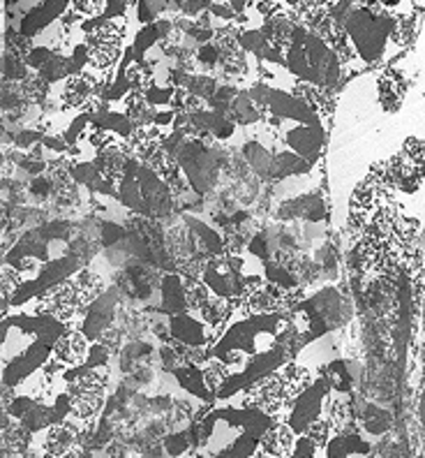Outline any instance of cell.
<instances>
[{
  "mask_svg": "<svg viewBox=\"0 0 425 458\" xmlns=\"http://www.w3.org/2000/svg\"><path fill=\"white\" fill-rule=\"evenodd\" d=\"M38 290H42V283H23V285L19 287L17 296H14V301L12 303H23L26 299H30V296H33Z\"/></svg>",
  "mask_w": 425,
  "mask_h": 458,
  "instance_id": "53",
  "label": "cell"
},
{
  "mask_svg": "<svg viewBox=\"0 0 425 458\" xmlns=\"http://www.w3.org/2000/svg\"><path fill=\"white\" fill-rule=\"evenodd\" d=\"M238 42H241L243 51H250V54H257L259 58L263 56V51L269 47V39L263 38L262 30H243L238 35Z\"/></svg>",
  "mask_w": 425,
  "mask_h": 458,
  "instance_id": "40",
  "label": "cell"
},
{
  "mask_svg": "<svg viewBox=\"0 0 425 458\" xmlns=\"http://www.w3.org/2000/svg\"><path fill=\"white\" fill-rule=\"evenodd\" d=\"M176 380H179V385L183 386L185 392L192 394V396L196 398H208L211 396V392H208L206 386V380H204V373L199 366H195V363H185V366H180V369L174 370Z\"/></svg>",
  "mask_w": 425,
  "mask_h": 458,
  "instance_id": "27",
  "label": "cell"
},
{
  "mask_svg": "<svg viewBox=\"0 0 425 458\" xmlns=\"http://www.w3.org/2000/svg\"><path fill=\"white\" fill-rule=\"evenodd\" d=\"M185 89H188V93H192V96L202 98V100H211L215 93H218V86H215V79L211 77H192L188 79V84H185Z\"/></svg>",
  "mask_w": 425,
  "mask_h": 458,
  "instance_id": "39",
  "label": "cell"
},
{
  "mask_svg": "<svg viewBox=\"0 0 425 458\" xmlns=\"http://www.w3.org/2000/svg\"><path fill=\"white\" fill-rule=\"evenodd\" d=\"M271 112L273 116L280 118H294V121H301L305 125H319L317 123V114H312L308 106L303 105L298 98H294L291 93H278L273 90V98H271Z\"/></svg>",
  "mask_w": 425,
  "mask_h": 458,
  "instance_id": "19",
  "label": "cell"
},
{
  "mask_svg": "<svg viewBox=\"0 0 425 458\" xmlns=\"http://www.w3.org/2000/svg\"><path fill=\"white\" fill-rule=\"evenodd\" d=\"M42 144L46 146V148H51V151H68V140H65V137H45V140H42Z\"/></svg>",
  "mask_w": 425,
  "mask_h": 458,
  "instance_id": "55",
  "label": "cell"
},
{
  "mask_svg": "<svg viewBox=\"0 0 425 458\" xmlns=\"http://www.w3.org/2000/svg\"><path fill=\"white\" fill-rule=\"evenodd\" d=\"M254 335H257V329H254V325H252L250 319H246V322H238V325H234L229 331H227V335H224V343L220 345L218 354L222 357L227 350H243V352L252 354L254 352Z\"/></svg>",
  "mask_w": 425,
  "mask_h": 458,
  "instance_id": "24",
  "label": "cell"
},
{
  "mask_svg": "<svg viewBox=\"0 0 425 458\" xmlns=\"http://www.w3.org/2000/svg\"><path fill=\"white\" fill-rule=\"evenodd\" d=\"M129 157H132V153H129V148L125 141L123 144H121V141H116V144L109 146V148H104V151H97L96 165H97V169H100L102 179L112 185L123 183L125 174H128V169H129V163H132Z\"/></svg>",
  "mask_w": 425,
  "mask_h": 458,
  "instance_id": "11",
  "label": "cell"
},
{
  "mask_svg": "<svg viewBox=\"0 0 425 458\" xmlns=\"http://www.w3.org/2000/svg\"><path fill=\"white\" fill-rule=\"evenodd\" d=\"M164 132L157 125H144V128H135V132L129 134L125 144H128L132 157H137L144 167L153 163V157L160 151H164Z\"/></svg>",
  "mask_w": 425,
  "mask_h": 458,
  "instance_id": "10",
  "label": "cell"
},
{
  "mask_svg": "<svg viewBox=\"0 0 425 458\" xmlns=\"http://www.w3.org/2000/svg\"><path fill=\"white\" fill-rule=\"evenodd\" d=\"M220 359H222V361L229 366L231 373L247 369V363H250V359H247V352H243V350H227V352H224Z\"/></svg>",
  "mask_w": 425,
  "mask_h": 458,
  "instance_id": "48",
  "label": "cell"
},
{
  "mask_svg": "<svg viewBox=\"0 0 425 458\" xmlns=\"http://www.w3.org/2000/svg\"><path fill=\"white\" fill-rule=\"evenodd\" d=\"M287 67L301 81L330 89L338 81L340 58L324 39L310 33L305 26H298L294 39H291V47L287 49Z\"/></svg>",
  "mask_w": 425,
  "mask_h": 458,
  "instance_id": "1",
  "label": "cell"
},
{
  "mask_svg": "<svg viewBox=\"0 0 425 458\" xmlns=\"http://www.w3.org/2000/svg\"><path fill=\"white\" fill-rule=\"evenodd\" d=\"M204 7H208L206 0H185L183 3V12L185 14H199V12H204Z\"/></svg>",
  "mask_w": 425,
  "mask_h": 458,
  "instance_id": "56",
  "label": "cell"
},
{
  "mask_svg": "<svg viewBox=\"0 0 425 458\" xmlns=\"http://www.w3.org/2000/svg\"><path fill=\"white\" fill-rule=\"evenodd\" d=\"M68 398L72 405V417L79 421L96 420L104 408L106 389H109V370L106 369H74L65 375Z\"/></svg>",
  "mask_w": 425,
  "mask_h": 458,
  "instance_id": "2",
  "label": "cell"
},
{
  "mask_svg": "<svg viewBox=\"0 0 425 458\" xmlns=\"http://www.w3.org/2000/svg\"><path fill=\"white\" fill-rule=\"evenodd\" d=\"M65 5H68V0H45L42 5L35 7L29 17L23 19L19 33H23L26 38H30V35L39 33V30H45L46 26L54 21V19H58L61 14H65Z\"/></svg>",
  "mask_w": 425,
  "mask_h": 458,
  "instance_id": "16",
  "label": "cell"
},
{
  "mask_svg": "<svg viewBox=\"0 0 425 458\" xmlns=\"http://www.w3.org/2000/svg\"><path fill=\"white\" fill-rule=\"evenodd\" d=\"M77 267H79V258H62L58 259V262H51L49 267L42 271V276H39V283H42L45 290H49V287L62 283V280L72 278Z\"/></svg>",
  "mask_w": 425,
  "mask_h": 458,
  "instance_id": "28",
  "label": "cell"
},
{
  "mask_svg": "<svg viewBox=\"0 0 425 458\" xmlns=\"http://www.w3.org/2000/svg\"><path fill=\"white\" fill-rule=\"evenodd\" d=\"M125 10H128V3H125V0H106L104 19H118V17H123Z\"/></svg>",
  "mask_w": 425,
  "mask_h": 458,
  "instance_id": "52",
  "label": "cell"
},
{
  "mask_svg": "<svg viewBox=\"0 0 425 458\" xmlns=\"http://www.w3.org/2000/svg\"><path fill=\"white\" fill-rule=\"evenodd\" d=\"M97 93H100V81H97L96 74L90 72H77L70 79H65V86H62L61 100L65 109H81L84 112L90 102L96 100Z\"/></svg>",
  "mask_w": 425,
  "mask_h": 458,
  "instance_id": "9",
  "label": "cell"
},
{
  "mask_svg": "<svg viewBox=\"0 0 425 458\" xmlns=\"http://www.w3.org/2000/svg\"><path fill=\"white\" fill-rule=\"evenodd\" d=\"M234 313L236 310H234V306H231V299H227V296L211 294V299L206 301V306L199 310V319H202L208 329L215 331V334H212V338H218Z\"/></svg>",
  "mask_w": 425,
  "mask_h": 458,
  "instance_id": "18",
  "label": "cell"
},
{
  "mask_svg": "<svg viewBox=\"0 0 425 458\" xmlns=\"http://www.w3.org/2000/svg\"><path fill=\"white\" fill-rule=\"evenodd\" d=\"M333 433H336V430H333V426L329 424V420H326V417L324 420L319 417L317 421H312V424L308 426V430H305L303 436L308 437V440H312L317 447H326V445L330 442V436H333Z\"/></svg>",
  "mask_w": 425,
  "mask_h": 458,
  "instance_id": "38",
  "label": "cell"
},
{
  "mask_svg": "<svg viewBox=\"0 0 425 458\" xmlns=\"http://www.w3.org/2000/svg\"><path fill=\"white\" fill-rule=\"evenodd\" d=\"M202 373H204V380H206L208 392H211L212 396H218V394L222 392V386L227 385V382L231 380V375H234L222 359H211L208 363H204Z\"/></svg>",
  "mask_w": 425,
  "mask_h": 458,
  "instance_id": "29",
  "label": "cell"
},
{
  "mask_svg": "<svg viewBox=\"0 0 425 458\" xmlns=\"http://www.w3.org/2000/svg\"><path fill=\"white\" fill-rule=\"evenodd\" d=\"M49 347L46 343L38 341L21 354V357L12 359L5 369V386H14L19 380L29 377L35 369L45 366L46 357H49Z\"/></svg>",
  "mask_w": 425,
  "mask_h": 458,
  "instance_id": "12",
  "label": "cell"
},
{
  "mask_svg": "<svg viewBox=\"0 0 425 458\" xmlns=\"http://www.w3.org/2000/svg\"><path fill=\"white\" fill-rule=\"evenodd\" d=\"M54 54H56V51L51 49V47H33L29 56H26V65H30L33 70H38L39 72V70H42V67L54 58Z\"/></svg>",
  "mask_w": 425,
  "mask_h": 458,
  "instance_id": "45",
  "label": "cell"
},
{
  "mask_svg": "<svg viewBox=\"0 0 425 458\" xmlns=\"http://www.w3.org/2000/svg\"><path fill=\"white\" fill-rule=\"evenodd\" d=\"M125 116L132 121L135 128H144V125H155L157 112L153 109V105L146 100V96L141 90H129L125 96Z\"/></svg>",
  "mask_w": 425,
  "mask_h": 458,
  "instance_id": "23",
  "label": "cell"
},
{
  "mask_svg": "<svg viewBox=\"0 0 425 458\" xmlns=\"http://www.w3.org/2000/svg\"><path fill=\"white\" fill-rule=\"evenodd\" d=\"M125 3H128V5H135V3H139V0H125Z\"/></svg>",
  "mask_w": 425,
  "mask_h": 458,
  "instance_id": "61",
  "label": "cell"
},
{
  "mask_svg": "<svg viewBox=\"0 0 425 458\" xmlns=\"http://www.w3.org/2000/svg\"><path fill=\"white\" fill-rule=\"evenodd\" d=\"M404 90H407V84L396 70H387L379 77V102L387 112H396L400 102H403Z\"/></svg>",
  "mask_w": 425,
  "mask_h": 458,
  "instance_id": "25",
  "label": "cell"
},
{
  "mask_svg": "<svg viewBox=\"0 0 425 458\" xmlns=\"http://www.w3.org/2000/svg\"><path fill=\"white\" fill-rule=\"evenodd\" d=\"M291 96L298 98L303 105L308 106L310 112L317 116H329L333 112V100H330L329 89H321L317 84H308V81H296L291 89Z\"/></svg>",
  "mask_w": 425,
  "mask_h": 458,
  "instance_id": "20",
  "label": "cell"
},
{
  "mask_svg": "<svg viewBox=\"0 0 425 458\" xmlns=\"http://www.w3.org/2000/svg\"><path fill=\"white\" fill-rule=\"evenodd\" d=\"M287 144H289L291 151L298 153L303 160L317 163L319 153H321V146H324V137H321L319 125H303V128L291 130V132L287 134Z\"/></svg>",
  "mask_w": 425,
  "mask_h": 458,
  "instance_id": "14",
  "label": "cell"
},
{
  "mask_svg": "<svg viewBox=\"0 0 425 458\" xmlns=\"http://www.w3.org/2000/svg\"><path fill=\"white\" fill-rule=\"evenodd\" d=\"M296 447V433L289 424H273L259 440V449L269 458H291Z\"/></svg>",
  "mask_w": 425,
  "mask_h": 458,
  "instance_id": "13",
  "label": "cell"
},
{
  "mask_svg": "<svg viewBox=\"0 0 425 458\" xmlns=\"http://www.w3.org/2000/svg\"><path fill=\"white\" fill-rule=\"evenodd\" d=\"M88 141L90 146L96 148V151H104V148H109V146L116 144V137H113V132H109V130H102V128H96V125H90L88 128Z\"/></svg>",
  "mask_w": 425,
  "mask_h": 458,
  "instance_id": "44",
  "label": "cell"
},
{
  "mask_svg": "<svg viewBox=\"0 0 425 458\" xmlns=\"http://www.w3.org/2000/svg\"><path fill=\"white\" fill-rule=\"evenodd\" d=\"M164 447H167V452L171 454V456H180V454L190 449V440H188L185 433H171V436L164 440Z\"/></svg>",
  "mask_w": 425,
  "mask_h": 458,
  "instance_id": "49",
  "label": "cell"
},
{
  "mask_svg": "<svg viewBox=\"0 0 425 458\" xmlns=\"http://www.w3.org/2000/svg\"><path fill=\"white\" fill-rule=\"evenodd\" d=\"M0 283H3V310H7V308L12 306V301H14L19 287L23 285L21 274H19L17 268L12 267V264H7V267H3Z\"/></svg>",
  "mask_w": 425,
  "mask_h": 458,
  "instance_id": "36",
  "label": "cell"
},
{
  "mask_svg": "<svg viewBox=\"0 0 425 458\" xmlns=\"http://www.w3.org/2000/svg\"><path fill=\"white\" fill-rule=\"evenodd\" d=\"M174 121H176V112H157L155 116L157 128H162V125H174Z\"/></svg>",
  "mask_w": 425,
  "mask_h": 458,
  "instance_id": "58",
  "label": "cell"
},
{
  "mask_svg": "<svg viewBox=\"0 0 425 458\" xmlns=\"http://www.w3.org/2000/svg\"><path fill=\"white\" fill-rule=\"evenodd\" d=\"M330 386L324 377H319L317 385H312L305 394L296 398V403L291 405V414L289 421L287 424L294 428V433H305L308 426L312 421L319 420V414H321V403H324L326 396H330Z\"/></svg>",
  "mask_w": 425,
  "mask_h": 458,
  "instance_id": "7",
  "label": "cell"
},
{
  "mask_svg": "<svg viewBox=\"0 0 425 458\" xmlns=\"http://www.w3.org/2000/svg\"><path fill=\"white\" fill-rule=\"evenodd\" d=\"M19 421H21V424L26 426L30 433H38V430L51 428V426L56 424V412H54L51 408H46L45 403L35 401L33 408L23 414V420H19Z\"/></svg>",
  "mask_w": 425,
  "mask_h": 458,
  "instance_id": "31",
  "label": "cell"
},
{
  "mask_svg": "<svg viewBox=\"0 0 425 458\" xmlns=\"http://www.w3.org/2000/svg\"><path fill=\"white\" fill-rule=\"evenodd\" d=\"M259 452V437L254 436H241L231 442L229 447L220 452L215 458H252Z\"/></svg>",
  "mask_w": 425,
  "mask_h": 458,
  "instance_id": "35",
  "label": "cell"
},
{
  "mask_svg": "<svg viewBox=\"0 0 425 458\" xmlns=\"http://www.w3.org/2000/svg\"><path fill=\"white\" fill-rule=\"evenodd\" d=\"M250 250L254 252V255H259V258H266V239H262V236H254V239H250Z\"/></svg>",
  "mask_w": 425,
  "mask_h": 458,
  "instance_id": "57",
  "label": "cell"
},
{
  "mask_svg": "<svg viewBox=\"0 0 425 458\" xmlns=\"http://www.w3.org/2000/svg\"><path fill=\"white\" fill-rule=\"evenodd\" d=\"M77 72H79L77 65H74L72 61H68V58H62L61 54H54V58H51V61L39 70V74H42L49 84L61 81V79H70Z\"/></svg>",
  "mask_w": 425,
  "mask_h": 458,
  "instance_id": "34",
  "label": "cell"
},
{
  "mask_svg": "<svg viewBox=\"0 0 425 458\" xmlns=\"http://www.w3.org/2000/svg\"><path fill=\"white\" fill-rule=\"evenodd\" d=\"M174 93L176 89H171V86H148V89L144 90L146 100L151 102L153 106L155 105H171V100H174Z\"/></svg>",
  "mask_w": 425,
  "mask_h": 458,
  "instance_id": "43",
  "label": "cell"
},
{
  "mask_svg": "<svg viewBox=\"0 0 425 458\" xmlns=\"http://www.w3.org/2000/svg\"><path fill=\"white\" fill-rule=\"evenodd\" d=\"M109 350H106L102 343H96V345L90 347L88 350V357H86V366H90V369H104L106 361H109Z\"/></svg>",
  "mask_w": 425,
  "mask_h": 458,
  "instance_id": "47",
  "label": "cell"
},
{
  "mask_svg": "<svg viewBox=\"0 0 425 458\" xmlns=\"http://www.w3.org/2000/svg\"><path fill=\"white\" fill-rule=\"evenodd\" d=\"M326 420L333 426L336 436H349V433H356V426H354L352 417V405L342 394H330L326 396Z\"/></svg>",
  "mask_w": 425,
  "mask_h": 458,
  "instance_id": "21",
  "label": "cell"
},
{
  "mask_svg": "<svg viewBox=\"0 0 425 458\" xmlns=\"http://www.w3.org/2000/svg\"><path fill=\"white\" fill-rule=\"evenodd\" d=\"M169 331H171V338H174V341L185 343V345H190V347L206 345V325H204L202 319H195L188 313L174 315L171 325H169Z\"/></svg>",
  "mask_w": 425,
  "mask_h": 458,
  "instance_id": "17",
  "label": "cell"
},
{
  "mask_svg": "<svg viewBox=\"0 0 425 458\" xmlns=\"http://www.w3.org/2000/svg\"><path fill=\"white\" fill-rule=\"evenodd\" d=\"M247 3H250V0H231V7H234L236 12H243Z\"/></svg>",
  "mask_w": 425,
  "mask_h": 458,
  "instance_id": "60",
  "label": "cell"
},
{
  "mask_svg": "<svg viewBox=\"0 0 425 458\" xmlns=\"http://www.w3.org/2000/svg\"><path fill=\"white\" fill-rule=\"evenodd\" d=\"M243 408L262 410V412L271 414V417H275L278 412L289 408V396H287V389L282 385L280 370H275V373L266 375V377L254 382L246 392Z\"/></svg>",
  "mask_w": 425,
  "mask_h": 458,
  "instance_id": "6",
  "label": "cell"
},
{
  "mask_svg": "<svg viewBox=\"0 0 425 458\" xmlns=\"http://www.w3.org/2000/svg\"><path fill=\"white\" fill-rule=\"evenodd\" d=\"M317 445H314L312 440H308V437L303 436L296 440V447H294V456L291 458H312L314 452H317Z\"/></svg>",
  "mask_w": 425,
  "mask_h": 458,
  "instance_id": "51",
  "label": "cell"
},
{
  "mask_svg": "<svg viewBox=\"0 0 425 458\" xmlns=\"http://www.w3.org/2000/svg\"><path fill=\"white\" fill-rule=\"evenodd\" d=\"M5 81H26L29 72H26V58H19L14 54H5Z\"/></svg>",
  "mask_w": 425,
  "mask_h": 458,
  "instance_id": "42",
  "label": "cell"
},
{
  "mask_svg": "<svg viewBox=\"0 0 425 458\" xmlns=\"http://www.w3.org/2000/svg\"><path fill=\"white\" fill-rule=\"evenodd\" d=\"M160 39H162V33H160V29H157V23H148V26H144L135 39L137 56H141L146 49H151L153 45H157Z\"/></svg>",
  "mask_w": 425,
  "mask_h": 458,
  "instance_id": "41",
  "label": "cell"
},
{
  "mask_svg": "<svg viewBox=\"0 0 425 458\" xmlns=\"http://www.w3.org/2000/svg\"><path fill=\"white\" fill-rule=\"evenodd\" d=\"M321 377L329 382L333 394H347L352 389V377H349L347 366L342 361H330L326 369H321Z\"/></svg>",
  "mask_w": 425,
  "mask_h": 458,
  "instance_id": "32",
  "label": "cell"
},
{
  "mask_svg": "<svg viewBox=\"0 0 425 458\" xmlns=\"http://www.w3.org/2000/svg\"><path fill=\"white\" fill-rule=\"evenodd\" d=\"M266 280L273 283V285L285 287V290H296L298 287V280L294 278V274H291L287 267H282L280 262L266 264Z\"/></svg>",
  "mask_w": 425,
  "mask_h": 458,
  "instance_id": "37",
  "label": "cell"
},
{
  "mask_svg": "<svg viewBox=\"0 0 425 458\" xmlns=\"http://www.w3.org/2000/svg\"><path fill=\"white\" fill-rule=\"evenodd\" d=\"M125 29L116 19H102V21L86 23V49H88L90 63L97 70H109L118 63L123 54Z\"/></svg>",
  "mask_w": 425,
  "mask_h": 458,
  "instance_id": "3",
  "label": "cell"
},
{
  "mask_svg": "<svg viewBox=\"0 0 425 458\" xmlns=\"http://www.w3.org/2000/svg\"><path fill=\"white\" fill-rule=\"evenodd\" d=\"M88 350V338H86L84 331H65L56 341V345L51 347L54 357L65 366H77V363L86 361Z\"/></svg>",
  "mask_w": 425,
  "mask_h": 458,
  "instance_id": "15",
  "label": "cell"
},
{
  "mask_svg": "<svg viewBox=\"0 0 425 458\" xmlns=\"http://www.w3.org/2000/svg\"><path fill=\"white\" fill-rule=\"evenodd\" d=\"M86 308H88V303L84 301L74 276L49 287L35 299V315H49V318L61 319V322H70L74 315L86 313Z\"/></svg>",
  "mask_w": 425,
  "mask_h": 458,
  "instance_id": "5",
  "label": "cell"
},
{
  "mask_svg": "<svg viewBox=\"0 0 425 458\" xmlns=\"http://www.w3.org/2000/svg\"><path fill=\"white\" fill-rule=\"evenodd\" d=\"M196 56H199V61H202L204 65H211V67H215L220 61H222V58H220L218 47L212 45V42H208V45H202V49L196 51Z\"/></svg>",
  "mask_w": 425,
  "mask_h": 458,
  "instance_id": "50",
  "label": "cell"
},
{
  "mask_svg": "<svg viewBox=\"0 0 425 458\" xmlns=\"http://www.w3.org/2000/svg\"><path fill=\"white\" fill-rule=\"evenodd\" d=\"M77 285L79 290H81V296H84V301L88 303H96L97 299L102 296V292H104V280H102L100 274H96V271H90V268H81V271H77Z\"/></svg>",
  "mask_w": 425,
  "mask_h": 458,
  "instance_id": "30",
  "label": "cell"
},
{
  "mask_svg": "<svg viewBox=\"0 0 425 458\" xmlns=\"http://www.w3.org/2000/svg\"><path fill=\"white\" fill-rule=\"evenodd\" d=\"M81 445V426L77 421L62 420L46 428L42 440V456L45 458H72Z\"/></svg>",
  "mask_w": 425,
  "mask_h": 458,
  "instance_id": "8",
  "label": "cell"
},
{
  "mask_svg": "<svg viewBox=\"0 0 425 458\" xmlns=\"http://www.w3.org/2000/svg\"><path fill=\"white\" fill-rule=\"evenodd\" d=\"M227 118H234L236 123H243V125H250L254 121L262 118V112L257 109V105L252 102L250 93H238L229 109V116Z\"/></svg>",
  "mask_w": 425,
  "mask_h": 458,
  "instance_id": "33",
  "label": "cell"
},
{
  "mask_svg": "<svg viewBox=\"0 0 425 458\" xmlns=\"http://www.w3.org/2000/svg\"><path fill=\"white\" fill-rule=\"evenodd\" d=\"M70 3H72V10L79 12L81 17H96L106 7V0H70Z\"/></svg>",
  "mask_w": 425,
  "mask_h": 458,
  "instance_id": "46",
  "label": "cell"
},
{
  "mask_svg": "<svg viewBox=\"0 0 425 458\" xmlns=\"http://www.w3.org/2000/svg\"><path fill=\"white\" fill-rule=\"evenodd\" d=\"M280 377H282V385L287 389V396H289V410L291 405L296 403V398L301 394H305L312 386V373H310L305 366L301 363H285L280 369Z\"/></svg>",
  "mask_w": 425,
  "mask_h": 458,
  "instance_id": "22",
  "label": "cell"
},
{
  "mask_svg": "<svg viewBox=\"0 0 425 458\" xmlns=\"http://www.w3.org/2000/svg\"><path fill=\"white\" fill-rule=\"evenodd\" d=\"M211 14L212 17L227 19V21H231V19H234L238 12H236L231 5H211Z\"/></svg>",
  "mask_w": 425,
  "mask_h": 458,
  "instance_id": "54",
  "label": "cell"
},
{
  "mask_svg": "<svg viewBox=\"0 0 425 458\" xmlns=\"http://www.w3.org/2000/svg\"><path fill=\"white\" fill-rule=\"evenodd\" d=\"M162 299L164 308H167L171 315H180L188 310V296H185V285L183 278L176 274L164 276L162 278Z\"/></svg>",
  "mask_w": 425,
  "mask_h": 458,
  "instance_id": "26",
  "label": "cell"
},
{
  "mask_svg": "<svg viewBox=\"0 0 425 458\" xmlns=\"http://www.w3.org/2000/svg\"><path fill=\"white\" fill-rule=\"evenodd\" d=\"M38 137H39L38 132H21V134H19L17 144H19V146H29V144H35V141H38Z\"/></svg>",
  "mask_w": 425,
  "mask_h": 458,
  "instance_id": "59",
  "label": "cell"
},
{
  "mask_svg": "<svg viewBox=\"0 0 425 458\" xmlns=\"http://www.w3.org/2000/svg\"><path fill=\"white\" fill-rule=\"evenodd\" d=\"M388 179L400 192H416L425 179V141L407 140L397 156L388 160Z\"/></svg>",
  "mask_w": 425,
  "mask_h": 458,
  "instance_id": "4",
  "label": "cell"
}]
</instances>
